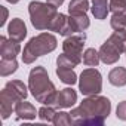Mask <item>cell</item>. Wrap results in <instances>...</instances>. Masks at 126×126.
Wrapping results in <instances>:
<instances>
[{
	"label": "cell",
	"mask_w": 126,
	"mask_h": 126,
	"mask_svg": "<svg viewBox=\"0 0 126 126\" xmlns=\"http://www.w3.org/2000/svg\"><path fill=\"white\" fill-rule=\"evenodd\" d=\"M111 113V101L102 95L86 96L70 113L73 123L79 126H102Z\"/></svg>",
	"instance_id": "cell-1"
},
{
	"label": "cell",
	"mask_w": 126,
	"mask_h": 126,
	"mask_svg": "<svg viewBox=\"0 0 126 126\" xmlns=\"http://www.w3.org/2000/svg\"><path fill=\"white\" fill-rule=\"evenodd\" d=\"M28 89L34 99L43 105H52L56 96V88L49 79V74L45 67L36 65L28 74Z\"/></svg>",
	"instance_id": "cell-2"
},
{
	"label": "cell",
	"mask_w": 126,
	"mask_h": 126,
	"mask_svg": "<svg viewBox=\"0 0 126 126\" xmlns=\"http://www.w3.org/2000/svg\"><path fill=\"white\" fill-rule=\"evenodd\" d=\"M56 46H58V40L52 33H40V34L31 37L25 43V46L22 49V55H21L22 62L30 65L37 58L53 52L56 49Z\"/></svg>",
	"instance_id": "cell-3"
},
{
	"label": "cell",
	"mask_w": 126,
	"mask_h": 126,
	"mask_svg": "<svg viewBox=\"0 0 126 126\" xmlns=\"http://www.w3.org/2000/svg\"><path fill=\"white\" fill-rule=\"evenodd\" d=\"M28 91V86L21 80H9L5 85V88L0 92V114L3 120L11 117L16 102L27 99Z\"/></svg>",
	"instance_id": "cell-4"
},
{
	"label": "cell",
	"mask_w": 126,
	"mask_h": 126,
	"mask_svg": "<svg viewBox=\"0 0 126 126\" xmlns=\"http://www.w3.org/2000/svg\"><path fill=\"white\" fill-rule=\"evenodd\" d=\"M28 14H30V21L31 25L39 30H50L52 21L55 19L56 14H58V8L49 5L47 2H39V0H33V2L28 3Z\"/></svg>",
	"instance_id": "cell-5"
},
{
	"label": "cell",
	"mask_w": 126,
	"mask_h": 126,
	"mask_svg": "<svg viewBox=\"0 0 126 126\" xmlns=\"http://www.w3.org/2000/svg\"><path fill=\"white\" fill-rule=\"evenodd\" d=\"M79 91L85 96L98 95L102 91V74L96 67L85 68L79 76Z\"/></svg>",
	"instance_id": "cell-6"
},
{
	"label": "cell",
	"mask_w": 126,
	"mask_h": 126,
	"mask_svg": "<svg viewBox=\"0 0 126 126\" xmlns=\"http://www.w3.org/2000/svg\"><path fill=\"white\" fill-rule=\"evenodd\" d=\"M86 42V34L83 33H76L73 36L65 37V40L62 42V52L68 55L76 64H82L83 62V47Z\"/></svg>",
	"instance_id": "cell-7"
},
{
	"label": "cell",
	"mask_w": 126,
	"mask_h": 126,
	"mask_svg": "<svg viewBox=\"0 0 126 126\" xmlns=\"http://www.w3.org/2000/svg\"><path fill=\"white\" fill-rule=\"evenodd\" d=\"M98 52H99L101 62H104L105 65H113V64H116V62L120 59V55L123 53L110 39H107V40L101 45V47L98 49Z\"/></svg>",
	"instance_id": "cell-8"
},
{
	"label": "cell",
	"mask_w": 126,
	"mask_h": 126,
	"mask_svg": "<svg viewBox=\"0 0 126 126\" xmlns=\"http://www.w3.org/2000/svg\"><path fill=\"white\" fill-rule=\"evenodd\" d=\"M76 102H77V92L73 88H64L56 92L52 107H55L56 110H64V108L74 107Z\"/></svg>",
	"instance_id": "cell-9"
},
{
	"label": "cell",
	"mask_w": 126,
	"mask_h": 126,
	"mask_svg": "<svg viewBox=\"0 0 126 126\" xmlns=\"http://www.w3.org/2000/svg\"><path fill=\"white\" fill-rule=\"evenodd\" d=\"M21 53L19 42L14 39H8L6 36H0V56L3 59H15Z\"/></svg>",
	"instance_id": "cell-10"
},
{
	"label": "cell",
	"mask_w": 126,
	"mask_h": 126,
	"mask_svg": "<svg viewBox=\"0 0 126 126\" xmlns=\"http://www.w3.org/2000/svg\"><path fill=\"white\" fill-rule=\"evenodd\" d=\"M14 113L16 114L18 120H34L36 116H39V110H36V107L25 99L16 102Z\"/></svg>",
	"instance_id": "cell-11"
},
{
	"label": "cell",
	"mask_w": 126,
	"mask_h": 126,
	"mask_svg": "<svg viewBox=\"0 0 126 126\" xmlns=\"http://www.w3.org/2000/svg\"><path fill=\"white\" fill-rule=\"evenodd\" d=\"M8 34H9L11 39L21 43L27 37V25H25V22L21 18L11 19V22L8 24Z\"/></svg>",
	"instance_id": "cell-12"
},
{
	"label": "cell",
	"mask_w": 126,
	"mask_h": 126,
	"mask_svg": "<svg viewBox=\"0 0 126 126\" xmlns=\"http://www.w3.org/2000/svg\"><path fill=\"white\" fill-rule=\"evenodd\" d=\"M91 12L95 19H105L110 12V0H91Z\"/></svg>",
	"instance_id": "cell-13"
},
{
	"label": "cell",
	"mask_w": 126,
	"mask_h": 126,
	"mask_svg": "<svg viewBox=\"0 0 126 126\" xmlns=\"http://www.w3.org/2000/svg\"><path fill=\"white\" fill-rule=\"evenodd\" d=\"M108 82L117 88L126 86V68L125 67H114L113 70H110Z\"/></svg>",
	"instance_id": "cell-14"
},
{
	"label": "cell",
	"mask_w": 126,
	"mask_h": 126,
	"mask_svg": "<svg viewBox=\"0 0 126 126\" xmlns=\"http://www.w3.org/2000/svg\"><path fill=\"white\" fill-rule=\"evenodd\" d=\"M56 76L58 79L62 82V83H65V85H74L79 82L77 79V74L74 71V68H65V67H56Z\"/></svg>",
	"instance_id": "cell-15"
},
{
	"label": "cell",
	"mask_w": 126,
	"mask_h": 126,
	"mask_svg": "<svg viewBox=\"0 0 126 126\" xmlns=\"http://www.w3.org/2000/svg\"><path fill=\"white\" fill-rule=\"evenodd\" d=\"M89 9H91L89 0H70V5H68V15L88 14Z\"/></svg>",
	"instance_id": "cell-16"
},
{
	"label": "cell",
	"mask_w": 126,
	"mask_h": 126,
	"mask_svg": "<svg viewBox=\"0 0 126 126\" xmlns=\"http://www.w3.org/2000/svg\"><path fill=\"white\" fill-rule=\"evenodd\" d=\"M70 19H71V24H73L76 33H83V31H85L86 28H89V25H91V21H89L88 14L70 15Z\"/></svg>",
	"instance_id": "cell-17"
},
{
	"label": "cell",
	"mask_w": 126,
	"mask_h": 126,
	"mask_svg": "<svg viewBox=\"0 0 126 126\" xmlns=\"http://www.w3.org/2000/svg\"><path fill=\"white\" fill-rule=\"evenodd\" d=\"M101 62L99 58V52L94 47H88L83 52V64L86 67H98V64Z\"/></svg>",
	"instance_id": "cell-18"
},
{
	"label": "cell",
	"mask_w": 126,
	"mask_h": 126,
	"mask_svg": "<svg viewBox=\"0 0 126 126\" xmlns=\"http://www.w3.org/2000/svg\"><path fill=\"white\" fill-rule=\"evenodd\" d=\"M18 70V61L15 59H3L0 61V76L2 77H8L11 74H14Z\"/></svg>",
	"instance_id": "cell-19"
},
{
	"label": "cell",
	"mask_w": 126,
	"mask_h": 126,
	"mask_svg": "<svg viewBox=\"0 0 126 126\" xmlns=\"http://www.w3.org/2000/svg\"><path fill=\"white\" fill-rule=\"evenodd\" d=\"M108 39L125 53V50H126V28H123V30H116Z\"/></svg>",
	"instance_id": "cell-20"
},
{
	"label": "cell",
	"mask_w": 126,
	"mask_h": 126,
	"mask_svg": "<svg viewBox=\"0 0 126 126\" xmlns=\"http://www.w3.org/2000/svg\"><path fill=\"white\" fill-rule=\"evenodd\" d=\"M52 123H53L55 126H70V125H74V123H73V119H71V116H70V113L62 111V110H59V111L55 113V117H53Z\"/></svg>",
	"instance_id": "cell-21"
},
{
	"label": "cell",
	"mask_w": 126,
	"mask_h": 126,
	"mask_svg": "<svg viewBox=\"0 0 126 126\" xmlns=\"http://www.w3.org/2000/svg\"><path fill=\"white\" fill-rule=\"evenodd\" d=\"M110 25L111 28L116 31V30H123L126 28V12H117V14H113L111 15V19H110Z\"/></svg>",
	"instance_id": "cell-22"
},
{
	"label": "cell",
	"mask_w": 126,
	"mask_h": 126,
	"mask_svg": "<svg viewBox=\"0 0 126 126\" xmlns=\"http://www.w3.org/2000/svg\"><path fill=\"white\" fill-rule=\"evenodd\" d=\"M55 113H56V108L52 107V105H43L39 108V119L42 122H47V123H52L53 117H55Z\"/></svg>",
	"instance_id": "cell-23"
},
{
	"label": "cell",
	"mask_w": 126,
	"mask_h": 126,
	"mask_svg": "<svg viewBox=\"0 0 126 126\" xmlns=\"http://www.w3.org/2000/svg\"><path fill=\"white\" fill-rule=\"evenodd\" d=\"M56 67H65V68H74V67H77V64L68 56V55H65L64 52H62L61 55H58V58H56Z\"/></svg>",
	"instance_id": "cell-24"
},
{
	"label": "cell",
	"mask_w": 126,
	"mask_h": 126,
	"mask_svg": "<svg viewBox=\"0 0 126 126\" xmlns=\"http://www.w3.org/2000/svg\"><path fill=\"white\" fill-rule=\"evenodd\" d=\"M110 12H126V0H110Z\"/></svg>",
	"instance_id": "cell-25"
},
{
	"label": "cell",
	"mask_w": 126,
	"mask_h": 126,
	"mask_svg": "<svg viewBox=\"0 0 126 126\" xmlns=\"http://www.w3.org/2000/svg\"><path fill=\"white\" fill-rule=\"evenodd\" d=\"M116 116H117L119 120L126 122V101L119 102V105H117V108H116Z\"/></svg>",
	"instance_id": "cell-26"
},
{
	"label": "cell",
	"mask_w": 126,
	"mask_h": 126,
	"mask_svg": "<svg viewBox=\"0 0 126 126\" xmlns=\"http://www.w3.org/2000/svg\"><path fill=\"white\" fill-rule=\"evenodd\" d=\"M0 9H2V14H3V18H2V21H0V27H3V25L6 24V21H8L9 12H8V9H6L5 6H0Z\"/></svg>",
	"instance_id": "cell-27"
},
{
	"label": "cell",
	"mask_w": 126,
	"mask_h": 126,
	"mask_svg": "<svg viewBox=\"0 0 126 126\" xmlns=\"http://www.w3.org/2000/svg\"><path fill=\"white\" fill-rule=\"evenodd\" d=\"M46 2L49 3V5H52V6H55V8H59L62 3L65 2V0H46Z\"/></svg>",
	"instance_id": "cell-28"
},
{
	"label": "cell",
	"mask_w": 126,
	"mask_h": 126,
	"mask_svg": "<svg viewBox=\"0 0 126 126\" xmlns=\"http://www.w3.org/2000/svg\"><path fill=\"white\" fill-rule=\"evenodd\" d=\"M5 2H8V3H11V5H16L19 0H5Z\"/></svg>",
	"instance_id": "cell-29"
},
{
	"label": "cell",
	"mask_w": 126,
	"mask_h": 126,
	"mask_svg": "<svg viewBox=\"0 0 126 126\" xmlns=\"http://www.w3.org/2000/svg\"><path fill=\"white\" fill-rule=\"evenodd\" d=\"M125 55H126V50H125Z\"/></svg>",
	"instance_id": "cell-30"
}]
</instances>
